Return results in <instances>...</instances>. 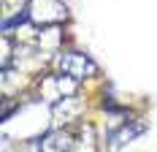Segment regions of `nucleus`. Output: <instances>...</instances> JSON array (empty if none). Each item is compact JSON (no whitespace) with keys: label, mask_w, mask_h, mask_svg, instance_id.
Here are the masks:
<instances>
[{"label":"nucleus","mask_w":157,"mask_h":152,"mask_svg":"<svg viewBox=\"0 0 157 152\" xmlns=\"http://www.w3.org/2000/svg\"><path fill=\"white\" fill-rule=\"evenodd\" d=\"M52 71H63V74L73 76L78 79L81 84H98L100 79H103V71H100V65L84 52V49H76V46H65L63 52H57L54 54V60H52Z\"/></svg>","instance_id":"f257e3e1"},{"label":"nucleus","mask_w":157,"mask_h":152,"mask_svg":"<svg viewBox=\"0 0 157 152\" xmlns=\"http://www.w3.org/2000/svg\"><path fill=\"white\" fill-rule=\"evenodd\" d=\"M146 130H149V120L138 111L133 120H127L125 125L114 128L111 133L103 136V152H125L127 147H130L133 141H138Z\"/></svg>","instance_id":"f03ea898"},{"label":"nucleus","mask_w":157,"mask_h":152,"mask_svg":"<svg viewBox=\"0 0 157 152\" xmlns=\"http://www.w3.org/2000/svg\"><path fill=\"white\" fill-rule=\"evenodd\" d=\"M27 11H30V22L35 27H52V25L71 22V11L63 0H30Z\"/></svg>","instance_id":"7ed1b4c3"}]
</instances>
